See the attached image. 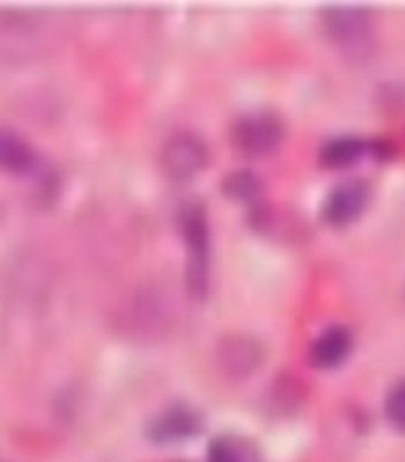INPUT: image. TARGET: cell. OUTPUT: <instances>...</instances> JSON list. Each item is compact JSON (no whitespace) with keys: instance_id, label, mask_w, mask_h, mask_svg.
Segmentation results:
<instances>
[{"instance_id":"cell-1","label":"cell","mask_w":405,"mask_h":462,"mask_svg":"<svg viewBox=\"0 0 405 462\" xmlns=\"http://www.w3.org/2000/svg\"><path fill=\"white\" fill-rule=\"evenodd\" d=\"M175 305L170 295L158 288H141L124 302V308L115 312L118 329L133 339H158L168 335L175 325Z\"/></svg>"},{"instance_id":"cell-2","label":"cell","mask_w":405,"mask_h":462,"mask_svg":"<svg viewBox=\"0 0 405 462\" xmlns=\"http://www.w3.org/2000/svg\"><path fill=\"white\" fill-rule=\"evenodd\" d=\"M322 32L346 57L366 60L376 50V23L362 5H329L322 10Z\"/></svg>"},{"instance_id":"cell-3","label":"cell","mask_w":405,"mask_h":462,"mask_svg":"<svg viewBox=\"0 0 405 462\" xmlns=\"http://www.w3.org/2000/svg\"><path fill=\"white\" fill-rule=\"evenodd\" d=\"M282 135H285L282 121L268 111L241 116L231 128L234 148L244 155H251V158H261V155L273 152L282 143Z\"/></svg>"},{"instance_id":"cell-4","label":"cell","mask_w":405,"mask_h":462,"mask_svg":"<svg viewBox=\"0 0 405 462\" xmlns=\"http://www.w3.org/2000/svg\"><path fill=\"white\" fill-rule=\"evenodd\" d=\"M160 168L172 180H192L209 162L207 143L194 134H172L160 148Z\"/></svg>"},{"instance_id":"cell-5","label":"cell","mask_w":405,"mask_h":462,"mask_svg":"<svg viewBox=\"0 0 405 462\" xmlns=\"http://www.w3.org/2000/svg\"><path fill=\"white\" fill-rule=\"evenodd\" d=\"M182 231L189 246V283L192 291H202L207 281V258H209V236H207V219L199 205H187L182 209Z\"/></svg>"},{"instance_id":"cell-6","label":"cell","mask_w":405,"mask_h":462,"mask_svg":"<svg viewBox=\"0 0 405 462\" xmlns=\"http://www.w3.org/2000/svg\"><path fill=\"white\" fill-rule=\"evenodd\" d=\"M216 359H219L221 372L229 374L234 379H244L261 366L263 346L258 345V339L248 337V335H229L221 339Z\"/></svg>"},{"instance_id":"cell-7","label":"cell","mask_w":405,"mask_h":462,"mask_svg":"<svg viewBox=\"0 0 405 462\" xmlns=\"http://www.w3.org/2000/svg\"><path fill=\"white\" fill-rule=\"evenodd\" d=\"M366 205H369V187L362 180H346L329 192L322 212L332 226H346L362 217Z\"/></svg>"},{"instance_id":"cell-8","label":"cell","mask_w":405,"mask_h":462,"mask_svg":"<svg viewBox=\"0 0 405 462\" xmlns=\"http://www.w3.org/2000/svg\"><path fill=\"white\" fill-rule=\"evenodd\" d=\"M352 352V332L346 328H329L309 346V359L319 369H335Z\"/></svg>"},{"instance_id":"cell-9","label":"cell","mask_w":405,"mask_h":462,"mask_svg":"<svg viewBox=\"0 0 405 462\" xmlns=\"http://www.w3.org/2000/svg\"><path fill=\"white\" fill-rule=\"evenodd\" d=\"M199 430V418L192 409H168L165 413H160L152 426H150V436L158 443H177V440H185L192 438Z\"/></svg>"},{"instance_id":"cell-10","label":"cell","mask_w":405,"mask_h":462,"mask_svg":"<svg viewBox=\"0 0 405 462\" xmlns=\"http://www.w3.org/2000/svg\"><path fill=\"white\" fill-rule=\"evenodd\" d=\"M35 162V151L23 135L0 124V170L3 172H25Z\"/></svg>"},{"instance_id":"cell-11","label":"cell","mask_w":405,"mask_h":462,"mask_svg":"<svg viewBox=\"0 0 405 462\" xmlns=\"http://www.w3.org/2000/svg\"><path fill=\"white\" fill-rule=\"evenodd\" d=\"M207 462H261L258 445L244 436H221L209 445Z\"/></svg>"},{"instance_id":"cell-12","label":"cell","mask_w":405,"mask_h":462,"mask_svg":"<svg viewBox=\"0 0 405 462\" xmlns=\"http://www.w3.org/2000/svg\"><path fill=\"white\" fill-rule=\"evenodd\" d=\"M366 152L359 138H335L322 148V162L327 168H349L356 161H362V155Z\"/></svg>"},{"instance_id":"cell-13","label":"cell","mask_w":405,"mask_h":462,"mask_svg":"<svg viewBox=\"0 0 405 462\" xmlns=\"http://www.w3.org/2000/svg\"><path fill=\"white\" fill-rule=\"evenodd\" d=\"M386 416L398 430H405V382L396 383V386L388 392Z\"/></svg>"},{"instance_id":"cell-14","label":"cell","mask_w":405,"mask_h":462,"mask_svg":"<svg viewBox=\"0 0 405 462\" xmlns=\"http://www.w3.org/2000/svg\"><path fill=\"white\" fill-rule=\"evenodd\" d=\"M226 192L231 197H238V199H246V197L256 195L258 189V182L251 178V172H234L226 182Z\"/></svg>"}]
</instances>
